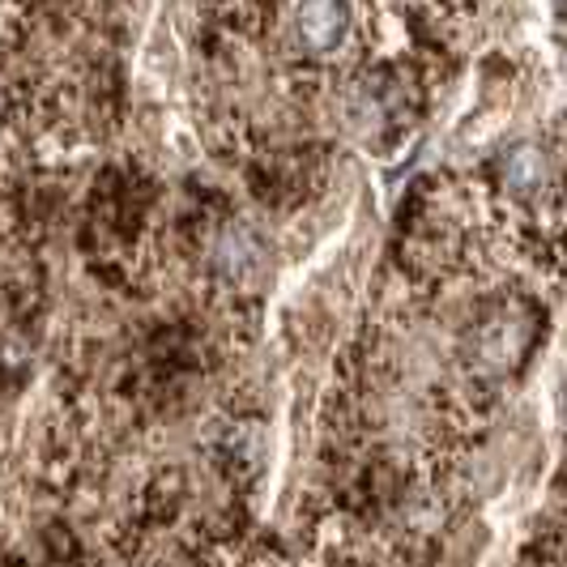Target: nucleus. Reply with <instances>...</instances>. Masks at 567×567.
I'll use <instances>...</instances> for the list:
<instances>
[{
  "mask_svg": "<svg viewBox=\"0 0 567 567\" xmlns=\"http://www.w3.org/2000/svg\"><path fill=\"white\" fill-rule=\"evenodd\" d=\"M341 27H346V9L338 4H303L299 9V39L308 52H329L341 39Z\"/></svg>",
  "mask_w": 567,
  "mask_h": 567,
  "instance_id": "1",
  "label": "nucleus"
}]
</instances>
